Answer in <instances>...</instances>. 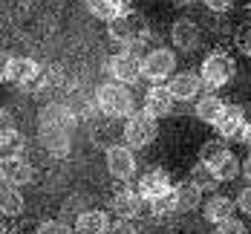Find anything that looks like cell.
Instances as JSON below:
<instances>
[{
    "label": "cell",
    "instance_id": "cell-15",
    "mask_svg": "<svg viewBox=\"0 0 251 234\" xmlns=\"http://www.w3.org/2000/svg\"><path fill=\"white\" fill-rule=\"evenodd\" d=\"M200 26L194 24V21H188V18H179L174 24V29H171V41H174L176 50L182 52H194L197 47H200Z\"/></svg>",
    "mask_w": 251,
    "mask_h": 234
},
{
    "label": "cell",
    "instance_id": "cell-19",
    "mask_svg": "<svg viewBox=\"0 0 251 234\" xmlns=\"http://www.w3.org/2000/svg\"><path fill=\"white\" fill-rule=\"evenodd\" d=\"M78 234H107L110 232V217L104 211H81L75 220Z\"/></svg>",
    "mask_w": 251,
    "mask_h": 234
},
{
    "label": "cell",
    "instance_id": "cell-33",
    "mask_svg": "<svg viewBox=\"0 0 251 234\" xmlns=\"http://www.w3.org/2000/svg\"><path fill=\"white\" fill-rule=\"evenodd\" d=\"M9 61H12V55H6V52H0V81L6 78V70H9Z\"/></svg>",
    "mask_w": 251,
    "mask_h": 234
},
{
    "label": "cell",
    "instance_id": "cell-30",
    "mask_svg": "<svg viewBox=\"0 0 251 234\" xmlns=\"http://www.w3.org/2000/svg\"><path fill=\"white\" fill-rule=\"evenodd\" d=\"M234 203H237V211H243L246 217H251V185H249V188H243V191L237 194V200H234Z\"/></svg>",
    "mask_w": 251,
    "mask_h": 234
},
{
    "label": "cell",
    "instance_id": "cell-31",
    "mask_svg": "<svg viewBox=\"0 0 251 234\" xmlns=\"http://www.w3.org/2000/svg\"><path fill=\"white\" fill-rule=\"evenodd\" d=\"M107 234H136V226H133L130 220H119V223H116Z\"/></svg>",
    "mask_w": 251,
    "mask_h": 234
},
{
    "label": "cell",
    "instance_id": "cell-13",
    "mask_svg": "<svg viewBox=\"0 0 251 234\" xmlns=\"http://www.w3.org/2000/svg\"><path fill=\"white\" fill-rule=\"evenodd\" d=\"M168 90L176 102H191L197 99L202 90V78L197 73H176V76L168 78Z\"/></svg>",
    "mask_w": 251,
    "mask_h": 234
},
{
    "label": "cell",
    "instance_id": "cell-27",
    "mask_svg": "<svg viewBox=\"0 0 251 234\" xmlns=\"http://www.w3.org/2000/svg\"><path fill=\"white\" fill-rule=\"evenodd\" d=\"M35 234H75V229H70L67 223H58V220H47V223L38 226Z\"/></svg>",
    "mask_w": 251,
    "mask_h": 234
},
{
    "label": "cell",
    "instance_id": "cell-35",
    "mask_svg": "<svg viewBox=\"0 0 251 234\" xmlns=\"http://www.w3.org/2000/svg\"><path fill=\"white\" fill-rule=\"evenodd\" d=\"M243 174H246V180L251 182V154H249V159H243Z\"/></svg>",
    "mask_w": 251,
    "mask_h": 234
},
{
    "label": "cell",
    "instance_id": "cell-8",
    "mask_svg": "<svg viewBox=\"0 0 251 234\" xmlns=\"http://www.w3.org/2000/svg\"><path fill=\"white\" fill-rule=\"evenodd\" d=\"M32 180H35V168L21 154L0 156V182L18 188V185H29Z\"/></svg>",
    "mask_w": 251,
    "mask_h": 234
},
{
    "label": "cell",
    "instance_id": "cell-22",
    "mask_svg": "<svg viewBox=\"0 0 251 234\" xmlns=\"http://www.w3.org/2000/svg\"><path fill=\"white\" fill-rule=\"evenodd\" d=\"M223 110H226V102H223V99H217V96H202L200 102H197V119L205 122V125H217V119L223 116Z\"/></svg>",
    "mask_w": 251,
    "mask_h": 234
},
{
    "label": "cell",
    "instance_id": "cell-25",
    "mask_svg": "<svg viewBox=\"0 0 251 234\" xmlns=\"http://www.w3.org/2000/svg\"><path fill=\"white\" fill-rule=\"evenodd\" d=\"M228 154V145H226V139H211V142H205L200 148V162L202 165H214V162H220L223 156Z\"/></svg>",
    "mask_w": 251,
    "mask_h": 234
},
{
    "label": "cell",
    "instance_id": "cell-28",
    "mask_svg": "<svg viewBox=\"0 0 251 234\" xmlns=\"http://www.w3.org/2000/svg\"><path fill=\"white\" fill-rule=\"evenodd\" d=\"M217 234H249V232H246V223L228 217V220H223V223L217 226Z\"/></svg>",
    "mask_w": 251,
    "mask_h": 234
},
{
    "label": "cell",
    "instance_id": "cell-11",
    "mask_svg": "<svg viewBox=\"0 0 251 234\" xmlns=\"http://www.w3.org/2000/svg\"><path fill=\"white\" fill-rule=\"evenodd\" d=\"M171 191H174V182H171V177H168L162 168H153V171H148V174L139 180V194H142L148 203L165 200Z\"/></svg>",
    "mask_w": 251,
    "mask_h": 234
},
{
    "label": "cell",
    "instance_id": "cell-14",
    "mask_svg": "<svg viewBox=\"0 0 251 234\" xmlns=\"http://www.w3.org/2000/svg\"><path fill=\"white\" fill-rule=\"evenodd\" d=\"M174 104H176V99L171 96V90H168V87H162V84H153L151 90L145 93V113H151L153 119L171 116Z\"/></svg>",
    "mask_w": 251,
    "mask_h": 234
},
{
    "label": "cell",
    "instance_id": "cell-23",
    "mask_svg": "<svg viewBox=\"0 0 251 234\" xmlns=\"http://www.w3.org/2000/svg\"><path fill=\"white\" fill-rule=\"evenodd\" d=\"M240 171H243V162L231 154V151H228L220 162H214V165H211V174H214V180H217V182H231Z\"/></svg>",
    "mask_w": 251,
    "mask_h": 234
},
{
    "label": "cell",
    "instance_id": "cell-37",
    "mask_svg": "<svg viewBox=\"0 0 251 234\" xmlns=\"http://www.w3.org/2000/svg\"><path fill=\"white\" fill-rule=\"evenodd\" d=\"M130 3H133V0H119V6H122L125 12H127V9H130Z\"/></svg>",
    "mask_w": 251,
    "mask_h": 234
},
{
    "label": "cell",
    "instance_id": "cell-12",
    "mask_svg": "<svg viewBox=\"0 0 251 234\" xmlns=\"http://www.w3.org/2000/svg\"><path fill=\"white\" fill-rule=\"evenodd\" d=\"M243 128H246V113H243V107L240 104H226V110H223V116L217 119V136L220 139H240L243 136Z\"/></svg>",
    "mask_w": 251,
    "mask_h": 234
},
{
    "label": "cell",
    "instance_id": "cell-34",
    "mask_svg": "<svg viewBox=\"0 0 251 234\" xmlns=\"http://www.w3.org/2000/svg\"><path fill=\"white\" fill-rule=\"evenodd\" d=\"M240 142H246L251 148V122H246V128H243V136H240Z\"/></svg>",
    "mask_w": 251,
    "mask_h": 234
},
{
    "label": "cell",
    "instance_id": "cell-1",
    "mask_svg": "<svg viewBox=\"0 0 251 234\" xmlns=\"http://www.w3.org/2000/svg\"><path fill=\"white\" fill-rule=\"evenodd\" d=\"M73 110L64 104H47L41 110V145L55 156H64L70 151V136H73Z\"/></svg>",
    "mask_w": 251,
    "mask_h": 234
},
{
    "label": "cell",
    "instance_id": "cell-6",
    "mask_svg": "<svg viewBox=\"0 0 251 234\" xmlns=\"http://www.w3.org/2000/svg\"><path fill=\"white\" fill-rule=\"evenodd\" d=\"M174 70H176L174 50L159 47V50H151L145 58H142V76L148 78V81H153V84L168 81V78L174 76Z\"/></svg>",
    "mask_w": 251,
    "mask_h": 234
},
{
    "label": "cell",
    "instance_id": "cell-2",
    "mask_svg": "<svg viewBox=\"0 0 251 234\" xmlns=\"http://www.w3.org/2000/svg\"><path fill=\"white\" fill-rule=\"evenodd\" d=\"M96 107H99L104 116H110V119L130 116V113H133V93H130V84L104 81L99 90H96Z\"/></svg>",
    "mask_w": 251,
    "mask_h": 234
},
{
    "label": "cell",
    "instance_id": "cell-18",
    "mask_svg": "<svg viewBox=\"0 0 251 234\" xmlns=\"http://www.w3.org/2000/svg\"><path fill=\"white\" fill-rule=\"evenodd\" d=\"M24 148V136L15 130L6 110H0V156H12Z\"/></svg>",
    "mask_w": 251,
    "mask_h": 234
},
{
    "label": "cell",
    "instance_id": "cell-21",
    "mask_svg": "<svg viewBox=\"0 0 251 234\" xmlns=\"http://www.w3.org/2000/svg\"><path fill=\"white\" fill-rule=\"evenodd\" d=\"M24 194L15 188V185H6V182H0V214L3 217H18V214H24Z\"/></svg>",
    "mask_w": 251,
    "mask_h": 234
},
{
    "label": "cell",
    "instance_id": "cell-3",
    "mask_svg": "<svg viewBox=\"0 0 251 234\" xmlns=\"http://www.w3.org/2000/svg\"><path fill=\"white\" fill-rule=\"evenodd\" d=\"M237 76V61L228 52H211L200 67V78L208 87H226Z\"/></svg>",
    "mask_w": 251,
    "mask_h": 234
},
{
    "label": "cell",
    "instance_id": "cell-29",
    "mask_svg": "<svg viewBox=\"0 0 251 234\" xmlns=\"http://www.w3.org/2000/svg\"><path fill=\"white\" fill-rule=\"evenodd\" d=\"M237 47H240V50L251 58V24L240 26V32H237Z\"/></svg>",
    "mask_w": 251,
    "mask_h": 234
},
{
    "label": "cell",
    "instance_id": "cell-9",
    "mask_svg": "<svg viewBox=\"0 0 251 234\" xmlns=\"http://www.w3.org/2000/svg\"><path fill=\"white\" fill-rule=\"evenodd\" d=\"M148 206H151V203H148L139 191H130V188L116 191L113 200H110V208H113V214H116L119 220H136V217L145 214V208Z\"/></svg>",
    "mask_w": 251,
    "mask_h": 234
},
{
    "label": "cell",
    "instance_id": "cell-20",
    "mask_svg": "<svg viewBox=\"0 0 251 234\" xmlns=\"http://www.w3.org/2000/svg\"><path fill=\"white\" fill-rule=\"evenodd\" d=\"M234 211H237V203H234V200H228V197H211V200L205 203V208H202L205 220H208V223H214V226H220L223 220L234 217Z\"/></svg>",
    "mask_w": 251,
    "mask_h": 234
},
{
    "label": "cell",
    "instance_id": "cell-17",
    "mask_svg": "<svg viewBox=\"0 0 251 234\" xmlns=\"http://www.w3.org/2000/svg\"><path fill=\"white\" fill-rule=\"evenodd\" d=\"M41 76V67L35 58H12L9 61V70H6V81L12 84H29Z\"/></svg>",
    "mask_w": 251,
    "mask_h": 234
},
{
    "label": "cell",
    "instance_id": "cell-4",
    "mask_svg": "<svg viewBox=\"0 0 251 234\" xmlns=\"http://www.w3.org/2000/svg\"><path fill=\"white\" fill-rule=\"evenodd\" d=\"M145 32H148L145 18L136 15V12H130V9L122 12L119 18H113V21L107 24V35H110V41H116V44H122V47H130V44L142 41Z\"/></svg>",
    "mask_w": 251,
    "mask_h": 234
},
{
    "label": "cell",
    "instance_id": "cell-5",
    "mask_svg": "<svg viewBox=\"0 0 251 234\" xmlns=\"http://www.w3.org/2000/svg\"><path fill=\"white\" fill-rule=\"evenodd\" d=\"M159 136V122L153 119L151 113H130L125 122V142L130 148H136V151H142V148H148L153 139Z\"/></svg>",
    "mask_w": 251,
    "mask_h": 234
},
{
    "label": "cell",
    "instance_id": "cell-16",
    "mask_svg": "<svg viewBox=\"0 0 251 234\" xmlns=\"http://www.w3.org/2000/svg\"><path fill=\"white\" fill-rule=\"evenodd\" d=\"M202 203V188L197 185L194 180L182 182V185H174V208L176 211H194V208H200Z\"/></svg>",
    "mask_w": 251,
    "mask_h": 234
},
{
    "label": "cell",
    "instance_id": "cell-7",
    "mask_svg": "<svg viewBox=\"0 0 251 234\" xmlns=\"http://www.w3.org/2000/svg\"><path fill=\"white\" fill-rule=\"evenodd\" d=\"M107 73L113 81H122V84H136L142 78V58L133 55V52H119L107 61Z\"/></svg>",
    "mask_w": 251,
    "mask_h": 234
},
{
    "label": "cell",
    "instance_id": "cell-24",
    "mask_svg": "<svg viewBox=\"0 0 251 234\" xmlns=\"http://www.w3.org/2000/svg\"><path fill=\"white\" fill-rule=\"evenodd\" d=\"M87 9H90V15L93 18H99L104 24H110L113 18H119L125 9L119 6V0H87Z\"/></svg>",
    "mask_w": 251,
    "mask_h": 234
},
{
    "label": "cell",
    "instance_id": "cell-10",
    "mask_svg": "<svg viewBox=\"0 0 251 234\" xmlns=\"http://www.w3.org/2000/svg\"><path fill=\"white\" fill-rule=\"evenodd\" d=\"M107 171L113 180H130L136 174V156H133V148L130 145H113L107 148Z\"/></svg>",
    "mask_w": 251,
    "mask_h": 234
},
{
    "label": "cell",
    "instance_id": "cell-26",
    "mask_svg": "<svg viewBox=\"0 0 251 234\" xmlns=\"http://www.w3.org/2000/svg\"><path fill=\"white\" fill-rule=\"evenodd\" d=\"M191 180L197 182V185H200V188H217V185H214V174H211V168H208V165H197V168H194V174H191Z\"/></svg>",
    "mask_w": 251,
    "mask_h": 234
},
{
    "label": "cell",
    "instance_id": "cell-36",
    "mask_svg": "<svg viewBox=\"0 0 251 234\" xmlns=\"http://www.w3.org/2000/svg\"><path fill=\"white\" fill-rule=\"evenodd\" d=\"M0 234H6V217L0 214Z\"/></svg>",
    "mask_w": 251,
    "mask_h": 234
},
{
    "label": "cell",
    "instance_id": "cell-32",
    "mask_svg": "<svg viewBox=\"0 0 251 234\" xmlns=\"http://www.w3.org/2000/svg\"><path fill=\"white\" fill-rule=\"evenodd\" d=\"M205 6H208L211 12H228V9L234 6V0H205Z\"/></svg>",
    "mask_w": 251,
    "mask_h": 234
}]
</instances>
